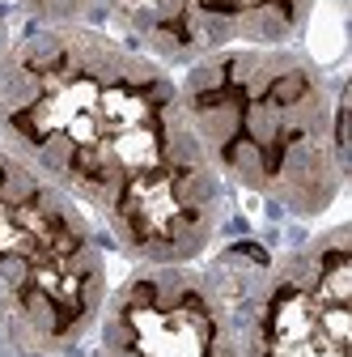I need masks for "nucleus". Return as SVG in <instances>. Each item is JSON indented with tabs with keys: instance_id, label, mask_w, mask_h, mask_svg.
Wrapping results in <instances>:
<instances>
[{
	"instance_id": "nucleus-8",
	"label": "nucleus",
	"mask_w": 352,
	"mask_h": 357,
	"mask_svg": "<svg viewBox=\"0 0 352 357\" xmlns=\"http://www.w3.org/2000/svg\"><path fill=\"white\" fill-rule=\"evenodd\" d=\"M0 5H5V9H9V13H13V5H17V0H0Z\"/></svg>"
},
{
	"instance_id": "nucleus-3",
	"label": "nucleus",
	"mask_w": 352,
	"mask_h": 357,
	"mask_svg": "<svg viewBox=\"0 0 352 357\" xmlns=\"http://www.w3.org/2000/svg\"><path fill=\"white\" fill-rule=\"evenodd\" d=\"M98 226L0 141V349L9 357L90 353L115 289Z\"/></svg>"
},
{
	"instance_id": "nucleus-9",
	"label": "nucleus",
	"mask_w": 352,
	"mask_h": 357,
	"mask_svg": "<svg viewBox=\"0 0 352 357\" xmlns=\"http://www.w3.org/2000/svg\"><path fill=\"white\" fill-rule=\"evenodd\" d=\"M0 357H9V353H5V349H0Z\"/></svg>"
},
{
	"instance_id": "nucleus-7",
	"label": "nucleus",
	"mask_w": 352,
	"mask_h": 357,
	"mask_svg": "<svg viewBox=\"0 0 352 357\" xmlns=\"http://www.w3.org/2000/svg\"><path fill=\"white\" fill-rule=\"evenodd\" d=\"M17 30H22V22H17L5 5H0V77H5V64H9V52H13Z\"/></svg>"
},
{
	"instance_id": "nucleus-6",
	"label": "nucleus",
	"mask_w": 352,
	"mask_h": 357,
	"mask_svg": "<svg viewBox=\"0 0 352 357\" xmlns=\"http://www.w3.org/2000/svg\"><path fill=\"white\" fill-rule=\"evenodd\" d=\"M323 0H106L102 30L179 73L225 47L305 43Z\"/></svg>"
},
{
	"instance_id": "nucleus-10",
	"label": "nucleus",
	"mask_w": 352,
	"mask_h": 357,
	"mask_svg": "<svg viewBox=\"0 0 352 357\" xmlns=\"http://www.w3.org/2000/svg\"><path fill=\"white\" fill-rule=\"evenodd\" d=\"M81 357H90V353H81Z\"/></svg>"
},
{
	"instance_id": "nucleus-2",
	"label": "nucleus",
	"mask_w": 352,
	"mask_h": 357,
	"mask_svg": "<svg viewBox=\"0 0 352 357\" xmlns=\"http://www.w3.org/2000/svg\"><path fill=\"white\" fill-rule=\"evenodd\" d=\"M191 132L230 200L314 226L348 192L335 81L305 43L225 47L174 73Z\"/></svg>"
},
{
	"instance_id": "nucleus-1",
	"label": "nucleus",
	"mask_w": 352,
	"mask_h": 357,
	"mask_svg": "<svg viewBox=\"0 0 352 357\" xmlns=\"http://www.w3.org/2000/svg\"><path fill=\"white\" fill-rule=\"evenodd\" d=\"M0 141L81 204L127 268L195 264L230 234L179 81L102 26H22L0 77Z\"/></svg>"
},
{
	"instance_id": "nucleus-5",
	"label": "nucleus",
	"mask_w": 352,
	"mask_h": 357,
	"mask_svg": "<svg viewBox=\"0 0 352 357\" xmlns=\"http://www.w3.org/2000/svg\"><path fill=\"white\" fill-rule=\"evenodd\" d=\"M90 357H242L234 310L208 259L115 277Z\"/></svg>"
},
{
	"instance_id": "nucleus-4",
	"label": "nucleus",
	"mask_w": 352,
	"mask_h": 357,
	"mask_svg": "<svg viewBox=\"0 0 352 357\" xmlns=\"http://www.w3.org/2000/svg\"><path fill=\"white\" fill-rule=\"evenodd\" d=\"M221 277L242 357H352V226L293 243L225 234L208 255Z\"/></svg>"
}]
</instances>
